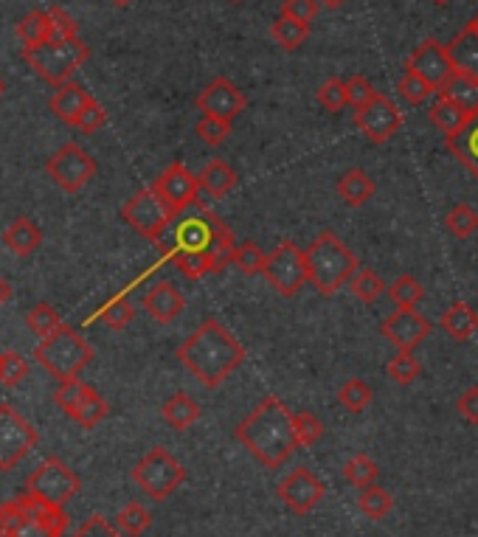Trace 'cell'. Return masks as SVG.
I'll use <instances>...</instances> for the list:
<instances>
[{
    "instance_id": "obj_1",
    "label": "cell",
    "mask_w": 478,
    "mask_h": 537,
    "mask_svg": "<svg viewBox=\"0 0 478 537\" xmlns=\"http://www.w3.org/2000/svg\"><path fill=\"white\" fill-rule=\"evenodd\" d=\"M234 436H237L239 445L251 450L256 462L268 470H279L293 456V450L299 448L293 414L279 397H265L234 428Z\"/></svg>"
},
{
    "instance_id": "obj_2",
    "label": "cell",
    "mask_w": 478,
    "mask_h": 537,
    "mask_svg": "<svg viewBox=\"0 0 478 537\" xmlns=\"http://www.w3.org/2000/svg\"><path fill=\"white\" fill-rule=\"evenodd\" d=\"M178 360L203 386L217 388L228 374H234L245 363V346L217 318H206L178 346Z\"/></svg>"
},
{
    "instance_id": "obj_3",
    "label": "cell",
    "mask_w": 478,
    "mask_h": 537,
    "mask_svg": "<svg viewBox=\"0 0 478 537\" xmlns=\"http://www.w3.org/2000/svg\"><path fill=\"white\" fill-rule=\"evenodd\" d=\"M71 518L37 495L23 493L0 504V537H65Z\"/></svg>"
},
{
    "instance_id": "obj_4",
    "label": "cell",
    "mask_w": 478,
    "mask_h": 537,
    "mask_svg": "<svg viewBox=\"0 0 478 537\" xmlns=\"http://www.w3.org/2000/svg\"><path fill=\"white\" fill-rule=\"evenodd\" d=\"M304 256H307L310 284L321 296H335L360 270L358 256L352 254V248L335 231H321Z\"/></svg>"
},
{
    "instance_id": "obj_5",
    "label": "cell",
    "mask_w": 478,
    "mask_h": 537,
    "mask_svg": "<svg viewBox=\"0 0 478 537\" xmlns=\"http://www.w3.org/2000/svg\"><path fill=\"white\" fill-rule=\"evenodd\" d=\"M90 57V48L82 37L74 40H48L34 48H23V60L29 62V68L37 76H43L48 85L60 88L65 82H71L74 74L85 65Z\"/></svg>"
},
{
    "instance_id": "obj_6",
    "label": "cell",
    "mask_w": 478,
    "mask_h": 537,
    "mask_svg": "<svg viewBox=\"0 0 478 537\" xmlns=\"http://www.w3.org/2000/svg\"><path fill=\"white\" fill-rule=\"evenodd\" d=\"M34 358L45 372L62 383V380L79 377V372L93 360V349L76 329L62 324L57 332H51L48 338L34 346Z\"/></svg>"
},
{
    "instance_id": "obj_7",
    "label": "cell",
    "mask_w": 478,
    "mask_h": 537,
    "mask_svg": "<svg viewBox=\"0 0 478 537\" xmlns=\"http://www.w3.org/2000/svg\"><path fill=\"white\" fill-rule=\"evenodd\" d=\"M175 217H178V211L172 209L152 186L133 194L121 206V220L130 225L135 234H141V237L150 239V242H158V239L164 237Z\"/></svg>"
},
{
    "instance_id": "obj_8",
    "label": "cell",
    "mask_w": 478,
    "mask_h": 537,
    "mask_svg": "<svg viewBox=\"0 0 478 537\" xmlns=\"http://www.w3.org/2000/svg\"><path fill=\"white\" fill-rule=\"evenodd\" d=\"M133 481L152 501H166L186 481V467L166 448H152L133 467Z\"/></svg>"
},
{
    "instance_id": "obj_9",
    "label": "cell",
    "mask_w": 478,
    "mask_h": 537,
    "mask_svg": "<svg viewBox=\"0 0 478 537\" xmlns=\"http://www.w3.org/2000/svg\"><path fill=\"white\" fill-rule=\"evenodd\" d=\"M265 279L284 299H293L296 293H301V287L310 282V270H307V256L296 242L284 239L279 242V248H273L265 265Z\"/></svg>"
},
{
    "instance_id": "obj_10",
    "label": "cell",
    "mask_w": 478,
    "mask_h": 537,
    "mask_svg": "<svg viewBox=\"0 0 478 537\" xmlns=\"http://www.w3.org/2000/svg\"><path fill=\"white\" fill-rule=\"evenodd\" d=\"M82 490V481L74 470L60 459H45L26 481V493L37 495L40 501L51 507H62Z\"/></svg>"
},
{
    "instance_id": "obj_11",
    "label": "cell",
    "mask_w": 478,
    "mask_h": 537,
    "mask_svg": "<svg viewBox=\"0 0 478 537\" xmlns=\"http://www.w3.org/2000/svg\"><path fill=\"white\" fill-rule=\"evenodd\" d=\"M40 436L26 419L15 411V405L0 403V470L9 473L37 448Z\"/></svg>"
},
{
    "instance_id": "obj_12",
    "label": "cell",
    "mask_w": 478,
    "mask_h": 537,
    "mask_svg": "<svg viewBox=\"0 0 478 537\" xmlns=\"http://www.w3.org/2000/svg\"><path fill=\"white\" fill-rule=\"evenodd\" d=\"M45 172H48V178L60 186L62 192L74 194L93 180V175H96V161L90 158L88 150H82L79 144L68 141V144H62L60 150L48 158Z\"/></svg>"
},
{
    "instance_id": "obj_13",
    "label": "cell",
    "mask_w": 478,
    "mask_h": 537,
    "mask_svg": "<svg viewBox=\"0 0 478 537\" xmlns=\"http://www.w3.org/2000/svg\"><path fill=\"white\" fill-rule=\"evenodd\" d=\"M355 127L366 135L372 144H386L394 135L400 133L403 127V113L400 107L391 102L389 96L377 93L369 105H363L355 110Z\"/></svg>"
},
{
    "instance_id": "obj_14",
    "label": "cell",
    "mask_w": 478,
    "mask_h": 537,
    "mask_svg": "<svg viewBox=\"0 0 478 537\" xmlns=\"http://www.w3.org/2000/svg\"><path fill=\"white\" fill-rule=\"evenodd\" d=\"M276 493H279L282 504L290 509V512H296V515H310V512L324 501L327 487H324V481L315 476L313 470L296 467V470L279 484Z\"/></svg>"
},
{
    "instance_id": "obj_15",
    "label": "cell",
    "mask_w": 478,
    "mask_h": 537,
    "mask_svg": "<svg viewBox=\"0 0 478 537\" xmlns=\"http://www.w3.org/2000/svg\"><path fill=\"white\" fill-rule=\"evenodd\" d=\"M405 71L422 76L436 93L445 88L456 74V68H453V62L448 57V48L439 40H425L419 45L417 51L405 60Z\"/></svg>"
},
{
    "instance_id": "obj_16",
    "label": "cell",
    "mask_w": 478,
    "mask_h": 537,
    "mask_svg": "<svg viewBox=\"0 0 478 537\" xmlns=\"http://www.w3.org/2000/svg\"><path fill=\"white\" fill-rule=\"evenodd\" d=\"M195 105L203 116L234 121L239 113L248 107V99H245V93H242V90L231 82V79L217 76V79H211L209 85L200 90V96H197Z\"/></svg>"
},
{
    "instance_id": "obj_17",
    "label": "cell",
    "mask_w": 478,
    "mask_h": 537,
    "mask_svg": "<svg viewBox=\"0 0 478 537\" xmlns=\"http://www.w3.org/2000/svg\"><path fill=\"white\" fill-rule=\"evenodd\" d=\"M152 189L164 197L166 203L172 206V209L178 211H186L189 206H197V197H200V180H197V175H192L186 166L180 164V161H175V164H169L155 178V183H152Z\"/></svg>"
},
{
    "instance_id": "obj_18",
    "label": "cell",
    "mask_w": 478,
    "mask_h": 537,
    "mask_svg": "<svg viewBox=\"0 0 478 537\" xmlns=\"http://www.w3.org/2000/svg\"><path fill=\"white\" fill-rule=\"evenodd\" d=\"M380 332H383L400 352H414V349L431 335V321H428L425 315H419L417 310H397V313H391L389 318L380 324Z\"/></svg>"
},
{
    "instance_id": "obj_19",
    "label": "cell",
    "mask_w": 478,
    "mask_h": 537,
    "mask_svg": "<svg viewBox=\"0 0 478 537\" xmlns=\"http://www.w3.org/2000/svg\"><path fill=\"white\" fill-rule=\"evenodd\" d=\"M183 307H186V299L172 282L152 284L150 290L144 293V310L158 324H172L183 313Z\"/></svg>"
},
{
    "instance_id": "obj_20",
    "label": "cell",
    "mask_w": 478,
    "mask_h": 537,
    "mask_svg": "<svg viewBox=\"0 0 478 537\" xmlns=\"http://www.w3.org/2000/svg\"><path fill=\"white\" fill-rule=\"evenodd\" d=\"M445 48H448V57L456 68V74L478 79V31L473 23H467Z\"/></svg>"
},
{
    "instance_id": "obj_21",
    "label": "cell",
    "mask_w": 478,
    "mask_h": 537,
    "mask_svg": "<svg viewBox=\"0 0 478 537\" xmlns=\"http://www.w3.org/2000/svg\"><path fill=\"white\" fill-rule=\"evenodd\" d=\"M93 102V96H90L88 90L82 88V85H76V82H65L60 88L54 90V96H51V113L57 116L65 124H71L74 127L79 116H82V110Z\"/></svg>"
},
{
    "instance_id": "obj_22",
    "label": "cell",
    "mask_w": 478,
    "mask_h": 537,
    "mask_svg": "<svg viewBox=\"0 0 478 537\" xmlns=\"http://www.w3.org/2000/svg\"><path fill=\"white\" fill-rule=\"evenodd\" d=\"M0 239H3L9 254L31 256L43 242V231L37 228V223H31L29 217H17L15 223L6 225V231H3Z\"/></svg>"
},
{
    "instance_id": "obj_23",
    "label": "cell",
    "mask_w": 478,
    "mask_h": 537,
    "mask_svg": "<svg viewBox=\"0 0 478 537\" xmlns=\"http://www.w3.org/2000/svg\"><path fill=\"white\" fill-rule=\"evenodd\" d=\"M442 329L448 332L453 341H470L473 335H476L478 329V313L470 307V304H464V301H456V304H450L445 315H442Z\"/></svg>"
},
{
    "instance_id": "obj_24",
    "label": "cell",
    "mask_w": 478,
    "mask_h": 537,
    "mask_svg": "<svg viewBox=\"0 0 478 537\" xmlns=\"http://www.w3.org/2000/svg\"><path fill=\"white\" fill-rule=\"evenodd\" d=\"M428 119L434 121L436 127L445 133V138H453V135H459L467 127V121L473 119L470 113H464L462 107L453 105L448 96H442L439 93V99H436L431 110H428Z\"/></svg>"
},
{
    "instance_id": "obj_25",
    "label": "cell",
    "mask_w": 478,
    "mask_h": 537,
    "mask_svg": "<svg viewBox=\"0 0 478 537\" xmlns=\"http://www.w3.org/2000/svg\"><path fill=\"white\" fill-rule=\"evenodd\" d=\"M445 144L478 180V113L467 121V127H464L462 133L453 135V138H445Z\"/></svg>"
},
{
    "instance_id": "obj_26",
    "label": "cell",
    "mask_w": 478,
    "mask_h": 537,
    "mask_svg": "<svg viewBox=\"0 0 478 537\" xmlns=\"http://www.w3.org/2000/svg\"><path fill=\"white\" fill-rule=\"evenodd\" d=\"M338 194H341L346 206L358 209V206L369 203L374 197V180L363 169H349L338 180Z\"/></svg>"
},
{
    "instance_id": "obj_27",
    "label": "cell",
    "mask_w": 478,
    "mask_h": 537,
    "mask_svg": "<svg viewBox=\"0 0 478 537\" xmlns=\"http://www.w3.org/2000/svg\"><path fill=\"white\" fill-rule=\"evenodd\" d=\"M200 180V189L211 197H225V194L231 192L234 186H237V172L231 169V166L220 161V158H214L211 164L203 166V172L197 175Z\"/></svg>"
},
{
    "instance_id": "obj_28",
    "label": "cell",
    "mask_w": 478,
    "mask_h": 537,
    "mask_svg": "<svg viewBox=\"0 0 478 537\" xmlns=\"http://www.w3.org/2000/svg\"><path fill=\"white\" fill-rule=\"evenodd\" d=\"M17 40L23 43V48H34V45H43L48 40H54V23L48 9L45 12H29L17 23Z\"/></svg>"
},
{
    "instance_id": "obj_29",
    "label": "cell",
    "mask_w": 478,
    "mask_h": 537,
    "mask_svg": "<svg viewBox=\"0 0 478 537\" xmlns=\"http://www.w3.org/2000/svg\"><path fill=\"white\" fill-rule=\"evenodd\" d=\"M161 414H164V419L175 431H186V428H192L197 419H200V405H197L189 394L178 391V394H172V397L166 400Z\"/></svg>"
},
{
    "instance_id": "obj_30",
    "label": "cell",
    "mask_w": 478,
    "mask_h": 537,
    "mask_svg": "<svg viewBox=\"0 0 478 537\" xmlns=\"http://www.w3.org/2000/svg\"><path fill=\"white\" fill-rule=\"evenodd\" d=\"M234 251H237V239H234V231L214 214V234H211L209 256L211 265H214V273H223V268L231 265L234 259Z\"/></svg>"
},
{
    "instance_id": "obj_31",
    "label": "cell",
    "mask_w": 478,
    "mask_h": 537,
    "mask_svg": "<svg viewBox=\"0 0 478 537\" xmlns=\"http://www.w3.org/2000/svg\"><path fill=\"white\" fill-rule=\"evenodd\" d=\"M68 417L74 419L76 425H82V428H96L102 419L107 417V403H105V397L96 391V388H90L88 391L82 394V400L71 408V414Z\"/></svg>"
},
{
    "instance_id": "obj_32",
    "label": "cell",
    "mask_w": 478,
    "mask_h": 537,
    "mask_svg": "<svg viewBox=\"0 0 478 537\" xmlns=\"http://www.w3.org/2000/svg\"><path fill=\"white\" fill-rule=\"evenodd\" d=\"M442 96H448L453 105H459L464 113L476 116L478 113V79H470V76L453 74L445 88L439 90Z\"/></svg>"
},
{
    "instance_id": "obj_33",
    "label": "cell",
    "mask_w": 478,
    "mask_h": 537,
    "mask_svg": "<svg viewBox=\"0 0 478 537\" xmlns=\"http://www.w3.org/2000/svg\"><path fill=\"white\" fill-rule=\"evenodd\" d=\"M270 37L282 45L284 51H296V48L307 43L310 23H299V20H290V17L279 15L273 20V26H270Z\"/></svg>"
},
{
    "instance_id": "obj_34",
    "label": "cell",
    "mask_w": 478,
    "mask_h": 537,
    "mask_svg": "<svg viewBox=\"0 0 478 537\" xmlns=\"http://www.w3.org/2000/svg\"><path fill=\"white\" fill-rule=\"evenodd\" d=\"M116 526H119V532L124 537L144 535L152 526V512L144 507V504L133 501V504H127V507L116 515Z\"/></svg>"
},
{
    "instance_id": "obj_35",
    "label": "cell",
    "mask_w": 478,
    "mask_h": 537,
    "mask_svg": "<svg viewBox=\"0 0 478 537\" xmlns=\"http://www.w3.org/2000/svg\"><path fill=\"white\" fill-rule=\"evenodd\" d=\"M358 507L366 518H372V521H383L391 509H394V498H391L389 490H383V487L372 484V487L360 490Z\"/></svg>"
},
{
    "instance_id": "obj_36",
    "label": "cell",
    "mask_w": 478,
    "mask_h": 537,
    "mask_svg": "<svg viewBox=\"0 0 478 537\" xmlns=\"http://www.w3.org/2000/svg\"><path fill=\"white\" fill-rule=\"evenodd\" d=\"M374 400V391L369 388V383H363L358 377L346 380L341 391H338V403L344 405L349 414H363Z\"/></svg>"
},
{
    "instance_id": "obj_37",
    "label": "cell",
    "mask_w": 478,
    "mask_h": 537,
    "mask_svg": "<svg viewBox=\"0 0 478 537\" xmlns=\"http://www.w3.org/2000/svg\"><path fill=\"white\" fill-rule=\"evenodd\" d=\"M172 262L178 265V270L189 282H197V279H203L206 273H214L209 251H175V254H172Z\"/></svg>"
},
{
    "instance_id": "obj_38",
    "label": "cell",
    "mask_w": 478,
    "mask_h": 537,
    "mask_svg": "<svg viewBox=\"0 0 478 537\" xmlns=\"http://www.w3.org/2000/svg\"><path fill=\"white\" fill-rule=\"evenodd\" d=\"M344 476L346 481L352 484V487H358V490H366V487H372L377 476H380V467L366 456V453H358V456H352L344 467Z\"/></svg>"
},
{
    "instance_id": "obj_39",
    "label": "cell",
    "mask_w": 478,
    "mask_h": 537,
    "mask_svg": "<svg viewBox=\"0 0 478 537\" xmlns=\"http://www.w3.org/2000/svg\"><path fill=\"white\" fill-rule=\"evenodd\" d=\"M349 287H352V293H355V299L360 301V304H374V301L383 296V279L374 273L372 268H360L355 276H352V282H349Z\"/></svg>"
},
{
    "instance_id": "obj_40",
    "label": "cell",
    "mask_w": 478,
    "mask_h": 537,
    "mask_svg": "<svg viewBox=\"0 0 478 537\" xmlns=\"http://www.w3.org/2000/svg\"><path fill=\"white\" fill-rule=\"evenodd\" d=\"M231 265H237L245 276H256V273H265V265H268V254L256 245V242H242L237 245V251H234V259H231Z\"/></svg>"
},
{
    "instance_id": "obj_41",
    "label": "cell",
    "mask_w": 478,
    "mask_h": 537,
    "mask_svg": "<svg viewBox=\"0 0 478 537\" xmlns=\"http://www.w3.org/2000/svg\"><path fill=\"white\" fill-rule=\"evenodd\" d=\"M389 296H391V301L400 307V310H414L419 301L425 299V290H422V284H419L414 276H408V273H405V276H400L397 282L391 284Z\"/></svg>"
},
{
    "instance_id": "obj_42",
    "label": "cell",
    "mask_w": 478,
    "mask_h": 537,
    "mask_svg": "<svg viewBox=\"0 0 478 537\" xmlns=\"http://www.w3.org/2000/svg\"><path fill=\"white\" fill-rule=\"evenodd\" d=\"M26 324L37 338H48L51 332H57L62 327V318L51 304H37L26 313Z\"/></svg>"
},
{
    "instance_id": "obj_43",
    "label": "cell",
    "mask_w": 478,
    "mask_h": 537,
    "mask_svg": "<svg viewBox=\"0 0 478 537\" xmlns=\"http://www.w3.org/2000/svg\"><path fill=\"white\" fill-rule=\"evenodd\" d=\"M397 93H400V99H403V102L417 107V105H425V102L434 96L436 90L431 88L422 76L405 71V74L400 76V82H397Z\"/></svg>"
},
{
    "instance_id": "obj_44",
    "label": "cell",
    "mask_w": 478,
    "mask_h": 537,
    "mask_svg": "<svg viewBox=\"0 0 478 537\" xmlns=\"http://www.w3.org/2000/svg\"><path fill=\"white\" fill-rule=\"evenodd\" d=\"M386 372H389V377L394 380V383H400V386H411L419 374H422V363L414 358V352H397V355L389 360Z\"/></svg>"
},
{
    "instance_id": "obj_45",
    "label": "cell",
    "mask_w": 478,
    "mask_h": 537,
    "mask_svg": "<svg viewBox=\"0 0 478 537\" xmlns=\"http://www.w3.org/2000/svg\"><path fill=\"white\" fill-rule=\"evenodd\" d=\"M445 228H448L450 234L456 239H467L473 237L478 231V214L467 203H459L456 209L450 211L448 217H445Z\"/></svg>"
},
{
    "instance_id": "obj_46",
    "label": "cell",
    "mask_w": 478,
    "mask_h": 537,
    "mask_svg": "<svg viewBox=\"0 0 478 537\" xmlns=\"http://www.w3.org/2000/svg\"><path fill=\"white\" fill-rule=\"evenodd\" d=\"M29 377V363L20 352H3L0 355V386L15 388Z\"/></svg>"
},
{
    "instance_id": "obj_47",
    "label": "cell",
    "mask_w": 478,
    "mask_h": 537,
    "mask_svg": "<svg viewBox=\"0 0 478 537\" xmlns=\"http://www.w3.org/2000/svg\"><path fill=\"white\" fill-rule=\"evenodd\" d=\"M99 318H102L110 329H124L130 327V321L135 318V307L130 304L127 296H116V299H110L105 307L99 310Z\"/></svg>"
},
{
    "instance_id": "obj_48",
    "label": "cell",
    "mask_w": 478,
    "mask_h": 537,
    "mask_svg": "<svg viewBox=\"0 0 478 537\" xmlns=\"http://www.w3.org/2000/svg\"><path fill=\"white\" fill-rule=\"evenodd\" d=\"M195 133H197V138L206 144V147H223L225 141H228V135H231V121L200 116Z\"/></svg>"
},
{
    "instance_id": "obj_49",
    "label": "cell",
    "mask_w": 478,
    "mask_h": 537,
    "mask_svg": "<svg viewBox=\"0 0 478 537\" xmlns=\"http://www.w3.org/2000/svg\"><path fill=\"white\" fill-rule=\"evenodd\" d=\"M293 422H296V436H299L301 448H313V445H318V439L324 436V422L310 411L293 414Z\"/></svg>"
},
{
    "instance_id": "obj_50",
    "label": "cell",
    "mask_w": 478,
    "mask_h": 537,
    "mask_svg": "<svg viewBox=\"0 0 478 537\" xmlns=\"http://www.w3.org/2000/svg\"><path fill=\"white\" fill-rule=\"evenodd\" d=\"M315 99H318V105L327 107L329 113H341V110L349 105V99H346V82H341V79H327V82L318 88Z\"/></svg>"
},
{
    "instance_id": "obj_51",
    "label": "cell",
    "mask_w": 478,
    "mask_h": 537,
    "mask_svg": "<svg viewBox=\"0 0 478 537\" xmlns=\"http://www.w3.org/2000/svg\"><path fill=\"white\" fill-rule=\"evenodd\" d=\"M88 391V383H82L79 377H71V380H62L57 391H54V403L60 405L65 414H71V408H74L79 400H82V394Z\"/></svg>"
},
{
    "instance_id": "obj_52",
    "label": "cell",
    "mask_w": 478,
    "mask_h": 537,
    "mask_svg": "<svg viewBox=\"0 0 478 537\" xmlns=\"http://www.w3.org/2000/svg\"><path fill=\"white\" fill-rule=\"evenodd\" d=\"M374 96H377V90L374 85L366 79V76H352L349 82H346V99H349V105L360 110L363 105H369Z\"/></svg>"
},
{
    "instance_id": "obj_53",
    "label": "cell",
    "mask_w": 478,
    "mask_h": 537,
    "mask_svg": "<svg viewBox=\"0 0 478 537\" xmlns=\"http://www.w3.org/2000/svg\"><path fill=\"white\" fill-rule=\"evenodd\" d=\"M318 9H321L318 0H284L282 3V15L299 20V23H313L318 17Z\"/></svg>"
},
{
    "instance_id": "obj_54",
    "label": "cell",
    "mask_w": 478,
    "mask_h": 537,
    "mask_svg": "<svg viewBox=\"0 0 478 537\" xmlns=\"http://www.w3.org/2000/svg\"><path fill=\"white\" fill-rule=\"evenodd\" d=\"M48 15H51V23H54V40H74V37H79V26H76V20L65 9L51 6Z\"/></svg>"
},
{
    "instance_id": "obj_55",
    "label": "cell",
    "mask_w": 478,
    "mask_h": 537,
    "mask_svg": "<svg viewBox=\"0 0 478 537\" xmlns=\"http://www.w3.org/2000/svg\"><path fill=\"white\" fill-rule=\"evenodd\" d=\"M105 121H107L105 107L93 99V102H90V105L82 110V116H79V121H76L74 127L79 130V133L90 135V133H96V130H102V127H105Z\"/></svg>"
},
{
    "instance_id": "obj_56",
    "label": "cell",
    "mask_w": 478,
    "mask_h": 537,
    "mask_svg": "<svg viewBox=\"0 0 478 537\" xmlns=\"http://www.w3.org/2000/svg\"><path fill=\"white\" fill-rule=\"evenodd\" d=\"M71 537H124L119 532V526L107 523L102 515H90L88 521L82 523Z\"/></svg>"
},
{
    "instance_id": "obj_57",
    "label": "cell",
    "mask_w": 478,
    "mask_h": 537,
    "mask_svg": "<svg viewBox=\"0 0 478 537\" xmlns=\"http://www.w3.org/2000/svg\"><path fill=\"white\" fill-rule=\"evenodd\" d=\"M456 408H459V414H462L470 425H478V386L467 388L462 397H459Z\"/></svg>"
},
{
    "instance_id": "obj_58",
    "label": "cell",
    "mask_w": 478,
    "mask_h": 537,
    "mask_svg": "<svg viewBox=\"0 0 478 537\" xmlns=\"http://www.w3.org/2000/svg\"><path fill=\"white\" fill-rule=\"evenodd\" d=\"M9 296H12V287L3 282V276H0V307H3L6 301H9Z\"/></svg>"
},
{
    "instance_id": "obj_59",
    "label": "cell",
    "mask_w": 478,
    "mask_h": 537,
    "mask_svg": "<svg viewBox=\"0 0 478 537\" xmlns=\"http://www.w3.org/2000/svg\"><path fill=\"white\" fill-rule=\"evenodd\" d=\"M321 6H327V9H338L341 3H346V0H318Z\"/></svg>"
},
{
    "instance_id": "obj_60",
    "label": "cell",
    "mask_w": 478,
    "mask_h": 537,
    "mask_svg": "<svg viewBox=\"0 0 478 537\" xmlns=\"http://www.w3.org/2000/svg\"><path fill=\"white\" fill-rule=\"evenodd\" d=\"M110 3H113V6H119V9H127V6H130L133 0H110Z\"/></svg>"
},
{
    "instance_id": "obj_61",
    "label": "cell",
    "mask_w": 478,
    "mask_h": 537,
    "mask_svg": "<svg viewBox=\"0 0 478 537\" xmlns=\"http://www.w3.org/2000/svg\"><path fill=\"white\" fill-rule=\"evenodd\" d=\"M436 6H445V3H448V0H434Z\"/></svg>"
},
{
    "instance_id": "obj_62",
    "label": "cell",
    "mask_w": 478,
    "mask_h": 537,
    "mask_svg": "<svg viewBox=\"0 0 478 537\" xmlns=\"http://www.w3.org/2000/svg\"><path fill=\"white\" fill-rule=\"evenodd\" d=\"M470 23H473V26H476V31H478V15L473 17V20H470Z\"/></svg>"
},
{
    "instance_id": "obj_63",
    "label": "cell",
    "mask_w": 478,
    "mask_h": 537,
    "mask_svg": "<svg viewBox=\"0 0 478 537\" xmlns=\"http://www.w3.org/2000/svg\"><path fill=\"white\" fill-rule=\"evenodd\" d=\"M0 96H3V82H0Z\"/></svg>"
},
{
    "instance_id": "obj_64",
    "label": "cell",
    "mask_w": 478,
    "mask_h": 537,
    "mask_svg": "<svg viewBox=\"0 0 478 537\" xmlns=\"http://www.w3.org/2000/svg\"><path fill=\"white\" fill-rule=\"evenodd\" d=\"M234 3H239V0H234Z\"/></svg>"
}]
</instances>
